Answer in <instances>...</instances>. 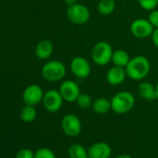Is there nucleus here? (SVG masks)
I'll return each mask as SVG.
<instances>
[{"instance_id":"obj_1","label":"nucleus","mask_w":158,"mask_h":158,"mask_svg":"<svg viewBox=\"0 0 158 158\" xmlns=\"http://www.w3.org/2000/svg\"><path fill=\"white\" fill-rule=\"evenodd\" d=\"M126 72L127 76L131 80L143 81L151 72V62L145 56H135L126 66Z\"/></svg>"},{"instance_id":"obj_2","label":"nucleus","mask_w":158,"mask_h":158,"mask_svg":"<svg viewBox=\"0 0 158 158\" xmlns=\"http://www.w3.org/2000/svg\"><path fill=\"white\" fill-rule=\"evenodd\" d=\"M135 102V97L130 91L121 90L115 93L111 99L112 111L117 114H125L133 109Z\"/></svg>"},{"instance_id":"obj_3","label":"nucleus","mask_w":158,"mask_h":158,"mask_svg":"<svg viewBox=\"0 0 158 158\" xmlns=\"http://www.w3.org/2000/svg\"><path fill=\"white\" fill-rule=\"evenodd\" d=\"M67 68L65 64L59 60H53L47 61L41 69V74L45 80L48 82H59L65 77Z\"/></svg>"},{"instance_id":"obj_4","label":"nucleus","mask_w":158,"mask_h":158,"mask_svg":"<svg viewBox=\"0 0 158 158\" xmlns=\"http://www.w3.org/2000/svg\"><path fill=\"white\" fill-rule=\"evenodd\" d=\"M113 47L106 41H100L96 43L91 50V59L93 62L99 66H105L112 62Z\"/></svg>"},{"instance_id":"obj_5","label":"nucleus","mask_w":158,"mask_h":158,"mask_svg":"<svg viewBox=\"0 0 158 158\" xmlns=\"http://www.w3.org/2000/svg\"><path fill=\"white\" fill-rule=\"evenodd\" d=\"M66 16L70 23L75 25H83L90 19L89 9L80 3L69 6L66 10Z\"/></svg>"},{"instance_id":"obj_6","label":"nucleus","mask_w":158,"mask_h":158,"mask_svg":"<svg viewBox=\"0 0 158 158\" xmlns=\"http://www.w3.org/2000/svg\"><path fill=\"white\" fill-rule=\"evenodd\" d=\"M70 70L76 78L86 79L91 73V65L86 58L76 56L70 62Z\"/></svg>"},{"instance_id":"obj_7","label":"nucleus","mask_w":158,"mask_h":158,"mask_svg":"<svg viewBox=\"0 0 158 158\" xmlns=\"http://www.w3.org/2000/svg\"><path fill=\"white\" fill-rule=\"evenodd\" d=\"M130 33L131 35L139 39H145L152 36L153 33V26L151 24L148 19L139 18L134 20L130 24Z\"/></svg>"},{"instance_id":"obj_8","label":"nucleus","mask_w":158,"mask_h":158,"mask_svg":"<svg viewBox=\"0 0 158 158\" xmlns=\"http://www.w3.org/2000/svg\"><path fill=\"white\" fill-rule=\"evenodd\" d=\"M61 128L69 137H76L82 131V122L77 115L68 114L61 119Z\"/></svg>"},{"instance_id":"obj_9","label":"nucleus","mask_w":158,"mask_h":158,"mask_svg":"<svg viewBox=\"0 0 158 158\" xmlns=\"http://www.w3.org/2000/svg\"><path fill=\"white\" fill-rule=\"evenodd\" d=\"M63 102L64 100L60 91L56 89H49L45 92L42 100L45 109L49 113H57L60 111L62 107Z\"/></svg>"},{"instance_id":"obj_10","label":"nucleus","mask_w":158,"mask_h":158,"mask_svg":"<svg viewBox=\"0 0 158 158\" xmlns=\"http://www.w3.org/2000/svg\"><path fill=\"white\" fill-rule=\"evenodd\" d=\"M59 91L64 102H75L76 99L81 93L78 84L71 79H67V80H64L60 83Z\"/></svg>"},{"instance_id":"obj_11","label":"nucleus","mask_w":158,"mask_h":158,"mask_svg":"<svg viewBox=\"0 0 158 158\" xmlns=\"http://www.w3.org/2000/svg\"><path fill=\"white\" fill-rule=\"evenodd\" d=\"M44 97V91L38 85H29L23 92V101L25 105L35 106L40 103Z\"/></svg>"},{"instance_id":"obj_12","label":"nucleus","mask_w":158,"mask_h":158,"mask_svg":"<svg viewBox=\"0 0 158 158\" xmlns=\"http://www.w3.org/2000/svg\"><path fill=\"white\" fill-rule=\"evenodd\" d=\"M105 77H106V81L108 82L109 85L113 87L120 86L121 84L124 83L126 78L127 77L126 68L114 65L107 71Z\"/></svg>"},{"instance_id":"obj_13","label":"nucleus","mask_w":158,"mask_h":158,"mask_svg":"<svg viewBox=\"0 0 158 158\" xmlns=\"http://www.w3.org/2000/svg\"><path fill=\"white\" fill-rule=\"evenodd\" d=\"M89 158H109L112 154V148L106 142L93 143L88 150Z\"/></svg>"},{"instance_id":"obj_14","label":"nucleus","mask_w":158,"mask_h":158,"mask_svg":"<svg viewBox=\"0 0 158 158\" xmlns=\"http://www.w3.org/2000/svg\"><path fill=\"white\" fill-rule=\"evenodd\" d=\"M138 93L141 99H143L147 102H152V101L158 99L155 85H153L150 82H147V81H141L139 84Z\"/></svg>"},{"instance_id":"obj_15","label":"nucleus","mask_w":158,"mask_h":158,"mask_svg":"<svg viewBox=\"0 0 158 158\" xmlns=\"http://www.w3.org/2000/svg\"><path fill=\"white\" fill-rule=\"evenodd\" d=\"M54 51V47L49 40H41L37 43L35 48V54L39 60H48L51 57Z\"/></svg>"},{"instance_id":"obj_16","label":"nucleus","mask_w":158,"mask_h":158,"mask_svg":"<svg viewBox=\"0 0 158 158\" xmlns=\"http://www.w3.org/2000/svg\"><path fill=\"white\" fill-rule=\"evenodd\" d=\"M92 109L98 114H105L112 110L111 106V100H108L103 97H100L93 101L92 102Z\"/></svg>"},{"instance_id":"obj_17","label":"nucleus","mask_w":158,"mask_h":158,"mask_svg":"<svg viewBox=\"0 0 158 158\" xmlns=\"http://www.w3.org/2000/svg\"><path fill=\"white\" fill-rule=\"evenodd\" d=\"M130 56L127 53V51L124 49H116L113 53V58H112V62L115 66L119 67H124L127 65V63L130 60Z\"/></svg>"},{"instance_id":"obj_18","label":"nucleus","mask_w":158,"mask_h":158,"mask_svg":"<svg viewBox=\"0 0 158 158\" xmlns=\"http://www.w3.org/2000/svg\"><path fill=\"white\" fill-rule=\"evenodd\" d=\"M115 2V0H100L97 5L98 12L103 16L111 15L116 8Z\"/></svg>"},{"instance_id":"obj_19","label":"nucleus","mask_w":158,"mask_h":158,"mask_svg":"<svg viewBox=\"0 0 158 158\" xmlns=\"http://www.w3.org/2000/svg\"><path fill=\"white\" fill-rule=\"evenodd\" d=\"M68 155L70 158H89L88 150L79 143H73L69 147Z\"/></svg>"},{"instance_id":"obj_20","label":"nucleus","mask_w":158,"mask_h":158,"mask_svg":"<svg viewBox=\"0 0 158 158\" xmlns=\"http://www.w3.org/2000/svg\"><path fill=\"white\" fill-rule=\"evenodd\" d=\"M37 113L35 106L32 105H25L20 113L21 119L25 123H31L36 118Z\"/></svg>"},{"instance_id":"obj_21","label":"nucleus","mask_w":158,"mask_h":158,"mask_svg":"<svg viewBox=\"0 0 158 158\" xmlns=\"http://www.w3.org/2000/svg\"><path fill=\"white\" fill-rule=\"evenodd\" d=\"M77 106L81 109H89V107L92 106V98L90 95L87 93H80V95L78 96V98L75 101Z\"/></svg>"},{"instance_id":"obj_22","label":"nucleus","mask_w":158,"mask_h":158,"mask_svg":"<svg viewBox=\"0 0 158 158\" xmlns=\"http://www.w3.org/2000/svg\"><path fill=\"white\" fill-rule=\"evenodd\" d=\"M138 3L142 10L149 12L158 7V0H138Z\"/></svg>"},{"instance_id":"obj_23","label":"nucleus","mask_w":158,"mask_h":158,"mask_svg":"<svg viewBox=\"0 0 158 158\" xmlns=\"http://www.w3.org/2000/svg\"><path fill=\"white\" fill-rule=\"evenodd\" d=\"M35 158H57L54 152L48 148H40L35 152Z\"/></svg>"},{"instance_id":"obj_24","label":"nucleus","mask_w":158,"mask_h":158,"mask_svg":"<svg viewBox=\"0 0 158 158\" xmlns=\"http://www.w3.org/2000/svg\"><path fill=\"white\" fill-rule=\"evenodd\" d=\"M16 158H35V152L31 149H22L17 152Z\"/></svg>"},{"instance_id":"obj_25","label":"nucleus","mask_w":158,"mask_h":158,"mask_svg":"<svg viewBox=\"0 0 158 158\" xmlns=\"http://www.w3.org/2000/svg\"><path fill=\"white\" fill-rule=\"evenodd\" d=\"M148 20L151 23V24L153 26V28H158V10L157 9L150 11Z\"/></svg>"},{"instance_id":"obj_26","label":"nucleus","mask_w":158,"mask_h":158,"mask_svg":"<svg viewBox=\"0 0 158 158\" xmlns=\"http://www.w3.org/2000/svg\"><path fill=\"white\" fill-rule=\"evenodd\" d=\"M152 41L153 45L158 48V28H154L153 33L152 35Z\"/></svg>"},{"instance_id":"obj_27","label":"nucleus","mask_w":158,"mask_h":158,"mask_svg":"<svg viewBox=\"0 0 158 158\" xmlns=\"http://www.w3.org/2000/svg\"><path fill=\"white\" fill-rule=\"evenodd\" d=\"M63 1H64L65 5L67 7L72 6V5H74L75 3H77V0H63Z\"/></svg>"},{"instance_id":"obj_28","label":"nucleus","mask_w":158,"mask_h":158,"mask_svg":"<svg viewBox=\"0 0 158 158\" xmlns=\"http://www.w3.org/2000/svg\"><path fill=\"white\" fill-rule=\"evenodd\" d=\"M115 158H132L130 155L128 154H126V153H121V154H118Z\"/></svg>"},{"instance_id":"obj_29","label":"nucleus","mask_w":158,"mask_h":158,"mask_svg":"<svg viewBox=\"0 0 158 158\" xmlns=\"http://www.w3.org/2000/svg\"><path fill=\"white\" fill-rule=\"evenodd\" d=\"M155 89H156V93H157V97H158V82L155 85Z\"/></svg>"},{"instance_id":"obj_30","label":"nucleus","mask_w":158,"mask_h":158,"mask_svg":"<svg viewBox=\"0 0 158 158\" xmlns=\"http://www.w3.org/2000/svg\"><path fill=\"white\" fill-rule=\"evenodd\" d=\"M115 1H118V0H115Z\"/></svg>"}]
</instances>
